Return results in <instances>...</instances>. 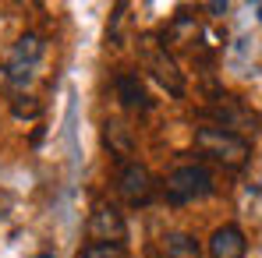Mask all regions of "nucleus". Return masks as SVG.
<instances>
[{
	"label": "nucleus",
	"mask_w": 262,
	"mask_h": 258,
	"mask_svg": "<svg viewBox=\"0 0 262 258\" xmlns=\"http://www.w3.org/2000/svg\"><path fill=\"white\" fill-rule=\"evenodd\" d=\"M195 149H199V156H206L209 163H220L227 170H241L252 159V142L216 128V124H206L195 131Z\"/></svg>",
	"instance_id": "1"
},
{
	"label": "nucleus",
	"mask_w": 262,
	"mask_h": 258,
	"mask_svg": "<svg viewBox=\"0 0 262 258\" xmlns=\"http://www.w3.org/2000/svg\"><path fill=\"white\" fill-rule=\"evenodd\" d=\"M138 60H142V67L152 75V82L160 88H167L170 96H184V71L177 67L174 53L167 50V46L160 43L156 36H142L138 39Z\"/></svg>",
	"instance_id": "2"
},
{
	"label": "nucleus",
	"mask_w": 262,
	"mask_h": 258,
	"mask_svg": "<svg viewBox=\"0 0 262 258\" xmlns=\"http://www.w3.org/2000/svg\"><path fill=\"white\" fill-rule=\"evenodd\" d=\"M216 191L213 173L206 170L202 163H184L177 170L167 173V198L174 205H188V202H202Z\"/></svg>",
	"instance_id": "3"
},
{
	"label": "nucleus",
	"mask_w": 262,
	"mask_h": 258,
	"mask_svg": "<svg viewBox=\"0 0 262 258\" xmlns=\"http://www.w3.org/2000/svg\"><path fill=\"white\" fill-rule=\"evenodd\" d=\"M202 113L206 117H213V124L223 131H230V134H255L259 131V113L252 110V106H245L237 96H230V92H220L213 96V103L209 106H202Z\"/></svg>",
	"instance_id": "4"
},
{
	"label": "nucleus",
	"mask_w": 262,
	"mask_h": 258,
	"mask_svg": "<svg viewBox=\"0 0 262 258\" xmlns=\"http://www.w3.org/2000/svg\"><path fill=\"white\" fill-rule=\"evenodd\" d=\"M43 36L39 32H25L18 43L11 46V53H7V60H4V75H7V82L11 85H29L32 78H36V67H39V60H43Z\"/></svg>",
	"instance_id": "5"
},
{
	"label": "nucleus",
	"mask_w": 262,
	"mask_h": 258,
	"mask_svg": "<svg viewBox=\"0 0 262 258\" xmlns=\"http://www.w3.org/2000/svg\"><path fill=\"white\" fill-rule=\"evenodd\" d=\"M89 241L92 244H124L128 241V223H124V213L110 202H99L92 216H89Z\"/></svg>",
	"instance_id": "6"
},
{
	"label": "nucleus",
	"mask_w": 262,
	"mask_h": 258,
	"mask_svg": "<svg viewBox=\"0 0 262 258\" xmlns=\"http://www.w3.org/2000/svg\"><path fill=\"white\" fill-rule=\"evenodd\" d=\"M117 191L128 205H149L152 195H156V177L142 163H124L117 173Z\"/></svg>",
	"instance_id": "7"
},
{
	"label": "nucleus",
	"mask_w": 262,
	"mask_h": 258,
	"mask_svg": "<svg viewBox=\"0 0 262 258\" xmlns=\"http://www.w3.org/2000/svg\"><path fill=\"white\" fill-rule=\"evenodd\" d=\"M245 255H248V241H245V230L237 223H223L213 230L209 258H245Z\"/></svg>",
	"instance_id": "8"
},
{
	"label": "nucleus",
	"mask_w": 262,
	"mask_h": 258,
	"mask_svg": "<svg viewBox=\"0 0 262 258\" xmlns=\"http://www.w3.org/2000/svg\"><path fill=\"white\" fill-rule=\"evenodd\" d=\"M114 88H117V99H121L124 110H149V92H145V85H142L138 75L121 71V75L114 78Z\"/></svg>",
	"instance_id": "9"
},
{
	"label": "nucleus",
	"mask_w": 262,
	"mask_h": 258,
	"mask_svg": "<svg viewBox=\"0 0 262 258\" xmlns=\"http://www.w3.org/2000/svg\"><path fill=\"white\" fill-rule=\"evenodd\" d=\"M103 142H106V149H110L117 159H124V163H128L131 152H135V138H131V128L124 121H106V124H103Z\"/></svg>",
	"instance_id": "10"
},
{
	"label": "nucleus",
	"mask_w": 262,
	"mask_h": 258,
	"mask_svg": "<svg viewBox=\"0 0 262 258\" xmlns=\"http://www.w3.org/2000/svg\"><path fill=\"white\" fill-rule=\"evenodd\" d=\"M167 258H202V248L188 233H170L167 237Z\"/></svg>",
	"instance_id": "11"
},
{
	"label": "nucleus",
	"mask_w": 262,
	"mask_h": 258,
	"mask_svg": "<svg viewBox=\"0 0 262 258\" xmlns=\"http://www.w3.org/2000/svg\"><path fill=\"white\" fill-rule=\"evenodd\" d=\"M78 258H128V248L124 244H92L89 241L78 251Z\"/></svg>",
	"instance_id": "12"
},
{
	"label": "nucleus",
	"mask_w": 262,
	"mask_h": 258,
	"mask_svg": "<svg viewBox=\"0 0 262 258\" xmlns=\"http://www.w3.org/2000/svg\"><path fill=\"white\" fill-rule=\"evenodd\" d=\"M11 113H14L18 121H36V117L43 113V106H39L32 96H14V99H11Z\"/></svg>",
	"instance_id": "13"
},
{
	"label": "nucleus",
	"mask_w": 262,
	"mask_h": 258,
	"mask_svg": "<svg viewBox=\"0 0 262 258\" xmlns=\"http://www.w3.org/2000/svg\"><path fill=\"white\" fill-rule=\"evenodd\" d=\"M36 258H53V251H39V255H36Z\"/></svg>",
	"instance_id": "14"
},
{
	"label": "nucleus",
	"mask_w": 262,
	"mask_h": 258,
	"mask_svg": "<svg viewBox=\"0 0 262 258\" xmlns=\"http://www.w3.org/2000/svg\"><path fill=\"white\" fill-rule=\"evenodd\" d=\"M259 18H262V7H259Z\"/></svg>",
	"instance_id": "15"
}]
</instances>
